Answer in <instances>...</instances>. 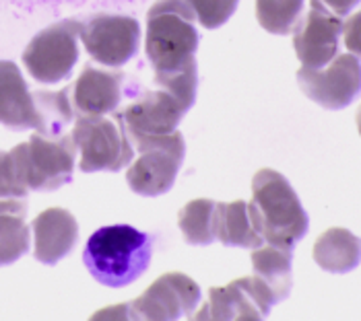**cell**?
<instances>
[{
	"label": "cell",
	"mask_w": 361,
	"mask_h": 321,
	"mask_svg": "<svg viewBox=\"0 0 361 321\" xmlns=\"http://www.w3.org/2000/svg\"><path fill=\"white\" fill-rule=\"evenodd\" d=\"M196 17L186 0H157L145 23V56L153 66L157 87L173 93L184 106H195L198 73Z\"/></svg>",
	"instance_id": "cell-1"
},
{
	"label": "cell",
	"mask_w": 361,
	"mask_h": 321,
	"mask_svg": "<svg viewBox=\"0 0 361 321\" xmlns=\"http://www.w3.org/2000/svg\"><path fill=\"white\" fill-rule=\"evenodd\" d=\"M252 225L264 243L293 249L306 237L310 218L295 189L283 173L260 169L252 177V200L248 202Z\"/></svg>",
	"instance_id": "cell-2"
},
{
	"label": "cell",
	"mask_w": 361,
	"mask_h": 321,
	"mask_svg": "<svg viewBox=\"0 0 361 321\" xmlns=\"http://www.w3.org/2000/svg\"><path fill=\"white\" fill-rule=\"evenodd\" d=\"M151 253L153 241L147 233L128 225H110L87 239L83 262L97 282L122 289L147 272Z\"/></svg>",
	"instance_id": "cell-3"
},
{
	"label": "cell",
	"mask_w": 361,
	"mask_h": 321,
	"mask_svg": "<svg viewBox=\"0 0 361 321\" xmlns=\"http://www.w3.org/2000/svg\"><path fill=\"white\" fill-rule=\"evenodd\" d=\"M126 134L135 146V159L126 167L128 187L140 196H161L169 191L186 155L182 132L139 134L126 130Z\"/></svg>",
	"instance_id": "cell-4"
},
{
	"label": "cell",
	"mask_w": 361,
	"mask_h": 321,
	"mask_svg": "<svg viewBox=\"0 0 361 321\" xmlns=\"http://www.w3.org/2000/svg\"><path fill=\"white\" fill-rule=\"evenodd\" d=\"M13 151L29 191H54L73 180L79 151L71 134L33 132L27 142L13 146Z\"/></svg>",
	"instance_id": "cell-5"
},
{
	"label": "cell",
	"mask_w": 361,
	"mask_h": 321,
	"mask_svg": "<svg viewBox=\"0 0 361 321\" xmlns=\"http://www.w3.org/2000/svg\"><path fill=\"white\" fill-rule=\"evenodd\" d=\"M73 140L79 151V169L83 173L122 171L135 159V146L122 124L108 115L75 118Z\"/></svg>",
	"instance_id": "cell-6"
},
{
	"label": "cell",
	"mask_w": 361,
	"mask_h": 321,
	"mask_svg": "<svg viewBox=\"0 0 361 321\" xmlns=\"http://www.w3.org/2000/svg\"><path fill=\"white\" fill-rule=\"evenodd\" d=\"M81 27L83 23L77 19H64L42 29L21 56L29 77L42 84L68 79L79 62Z\"/></svg>",
	"instance_id": "cell-7"
},
{
	"label": "cell",
	"mask_w": 361,
	"mask_h": 321,
	"mask_svg": "<svg viewBox=\"0 0 361 321\" xmlns=\"http://www.w3.org/2000/svg\"><path fill=\"white\" fill-rule=\"evenodd\" d=\"M302 93L324 109H345L361 93V62L353 54H336L322 68L298 70Z\"/></svg>",
	"instance_id": "cell-8"
},
{
	"label": "cell",
	"mask_w": 361,
	"mask_h": 321,
	"mask_svg": "<svg viewBox=\"0 0 361 321\" xmlns=\"http://www.w3.org/2000/svg\"><path fill=\"white\" fill-rule=\"evenodd\" d=\"M81 44L95 62L120 68L139 52V21L126 15H95L81 27Z\"/></svg>",
	"instance_id": "cell-9"
},
{
	"label": "cell",
	"mask_w": 361,
	"mask_h": 321,
	"mask_svg": "<svg viewBox=\"0 0 361 321\" xmlns=\"http://www.w3.org/2000/svg\"><path fill=\"white\" fill-rule=\"evenodd\" d=\"M200 303V287L182 272H167L130 301L133 320H180L190 317Z\"/></svg>",
	"instance_id": "cell-10"
},
{
	"label": "cell",
	"mask_w": 361,
	"mask_h": 321,
	"mask_svg": "<svg viewBox=\"0 0 361 321\" xmlns=\"http://www.w3.org/2000/svg\"><path fill=\"white\" fill-rule=\"evenodd\" d=\"M275 303L271 289L252 274L211 289L209 303L195 313V320H262Z\"/></svg>",
	"instance_id": "cell-11"
},
{
	"label": "cell",
	"mask_w": 361,
	"mask_h": 321,
	"mask_svg": "<svg viewBox=\"0 0 361 321\" xmlns=\"http://www.w3.org/2000/svg\"><path fill=\"white\" fill-rule=\"evenodd\" d=\"M343 17L334 15L322 0H310V11L293 31V50L302 66L322 68L338 54Z\"/></svg>",
	"instance_id": "cell-12"
},
{
	"label": "cell",
	"mask_w": 361,
	"mask_h": 321,
	"mask_svg": "<svg viewBox=\"0 0 361 321\" xmlns=\"http://www.w3.org/2000/svg\"><path fill=\"white\" fill-rule=\"evenodd\" d=\"M186 113L188 107L173 93L157 87L140 93L133 103L116 111V120L128 132L171 134L178 130Z\"/></svg>",
	"instance_id": "cell-13"
},
{
	"label": "cell",
	"mask_w": 361,
	"mask_h": 321,
	"mask_svg": "<svg viewBox=\"0 0 361 321\" xmlns=\"http://www.w3.org/2000/svg\"><path fill=\"white\" fill-rule=\"evenodd\" d=\"M124 75L120 70H106L85 66L83 73L68 87L75 118L110 115L122 101Z\"/></svg>",
	"instance_id": "cell-14"
},
{
	"label": "cell",
	"mask_w": 361,
	"mask_h": 321,
	"mask_svg": "<svg viewBox=\"0 0 361 321\" xmlns=\"http://www.w3.org/2000/svg\"><path fill=\"white\" fill-rule=\"evenodd\" d=\"M31 237L35 260L54 266L75 249L79 241L77 218L66 208H48L31 220Z\"/></svg>",
	"instance_id": "cell-15"
},
{
	"label": "cell",
	"mask_w": 361,
	"mask_h": 321,
	"mask_svg": "<svg viewBox=\"0 0 361 321\" xmlns=\"http://www.w3.org/2000/svg\"><path fill=\"white\" fill-rule=\"evenodd\" d=\"M0 124L11 130H39V109L19 66L0 60Z\"/></svg>",
	"instance_id": "cell-16"
},
{
	"label": "cell",
	"mask_w": 361,
	"mask_h": 321,
	"mask_svg": "<svg viewBox=\"0 0 361 321\" xmlns=\"http://www.w3.org/2000/svg\"><path fill=\"white\" fill-rule=\"evenodd\" d=\"M314 262L331 274H347L360 266L361 239L349 229L333 227L324 231L312 247Z\"/></svg>",
	"instance_id": "cell-17"
},
{
	"label": "cell",
	"mask_w": 361,
	"mask_h": 321,
	"mask_svg": "<svg viewBox=\"0 0 361 321\" xmlns=\"http://www.w3.org/2000/svg\"><path fill=\"white\" fill-rule=\"evenodd\" d=\"M31 245L27 204L23 198H0V266L23 258Z\"/></svg>",
	"instance_id": "cell-18"
},
{
	"label": "cell",
	"mask_w": 361,
	"mask_h": 321,
	"mask_svg": "<svg viewBox=\"0 0 361 321\" xmlns=\"http://www.w3.org/2000/svg\"><path fill=\"white\" fill-rule=\"evenodd\" d=\"M293 249L277 247L271 243H262L252 249V270L254 276H258L275 296V301L281 303L287 298L293 287L291 278V262H293Z\"/></svg>",
	"instance_id": "cell-19"
},
{
	"label": "cell",
	"mask_w": 361,
	"mask_h": 321,
	"mask_svg": "<svg viewBox=\"0 0 361 321\" xmlns=\"http://www.w3.org/2000/svg\"><path fill=\"white\" fill-rule=\"evenodd\" d=\"M215 239L229 247H246L254 249L262 245L264 239L252 225L248 202H217L215 206Z\"/></svg>",
	"instance_id": "cell-20"
},
{
	"label": "cell",
	"mask_w": 361,
	"mask_h": 321,
	"mask_svg": "<svg viewBox=\"0 0 361 321\" xmlns=\"http://www.w3.org/2000/svg\"><path fill=\"white\" fill-rule=\"evenodd\" d=\"M215 200L196 198L178 213V227L190 245H209L215 239Z\"/></svg>",
	"instance_id": "cell-21"
},
{
	"label": "cell",
	"mask_w": 361,
	"mask_h": 321,
	"mask_svg": "<svg viewBox=\"0 0 361 321\" xmlns=\"http://www.w3.org/2000/svg\"><path fill=\"white\" fill-rule=\"evenodd\" d=\"M35 103L39 109V134L58 136L64 134V128L75 122V111L71 103L68 87L62 91H33Z\"/></svg>",
	"instance_id": "cell-22"
},
{
	"label": "cell",
	"mask_w": 361,
	"mask_h": 321,
	"mask_svg": "<svg viewBox=\"0 0 361 321\" xmlns=\"http://www.w3.org/2000/svg\"><path fill=\"white\" fill-rule=\"evenodd\" d=\"M306 0H256V19L273 35H289L300 25Z\"/></svg>",
	"instance_id": "cell-23"
},
{
	"label": "cell",
	"mask_w": 361,
	"mask_h": 321,
	"mask_svg": "<svg viewBox=\"0 0 361 321\" xmlns=\"http://www.w3.org/2000/svg\"><path fill=\"white\" fill-rule=\"evenodd\" d=\"M192 8L196 23L204 29H219L235 13L240 0H186Z\"/></svg>",
	"instance_id": "cell-24"
},
{
	"label": "cell",
	"mask_w": 361,
	"mask_h": 321,
	"mask_svg": "<svg viewBox=\"0 0 361 321\" xmlns=\"http://www.w3.org/2000/svg\"><path fill=\"white\" fill-rule=\"evenodd\" d=\"M27 194L15 151H0V198H25Z\"/></svg>",
	"instance_id": "cell-25"
},
{
	"label": "cell",
	"mask_w": 361,
	"mask_h": 321,
	"mask_svg": "<svg viewBox=\"0 0 361 321\" xmlns=\"http://www.w3.org/2000/svg\"><path fill=\"white\" fill-rule=\"evenodd\" d=\"M343 42L349 54L361 58V11L353 13L347 21H343Z\"/></svg>",
	"instance_id": "cell-26"
},
{
	"label": "cell",
	"mask_w": 361,
	"mask_h": 321,
	"mask_svg": "<svg viewBox=\"0 0 361 321\" xmlns=\"http://www.w3.org/2000/svg\"><path fill=\"white\" fill-rule=\"evenodd\" d=\"M331 11H333L334 15H338V17H347L357 4H360L361 0H322Z\"/></svg>",
	"instance_id": "cell-27"
},
{
	"label": "cell",
	"mask_w": 361,
	"mask_h": 321,
	"mask_svg": "<svg viewBox=\"0 0 361 321\" xmlns=\"http://www.w3.org/2000/svg\"><path fill=\"white\" fill-rule=\"evenodd\" d=\"M99 317H114V320H133L130 315V305H116V307H108L102 309L99 313H95V320Z\"/></svg>",
	"instance_id": "cell-28"
},
{
	"label": "cell",
	"mask_w": 361,
	"mask_h": 321,
	"mask_svg": "<svg viewBox=\"0 0 361 321\" xmlns=\"http://www.w3.org/2000/svg\"><path fill=\"white\" fill-rule=\"evenodd\" d=\"M355 122H357V132H360V136H361V106H360V109H357V115H355Z\"/></svg>",
	"instance_id": "cell-29"
}]
</instances>
